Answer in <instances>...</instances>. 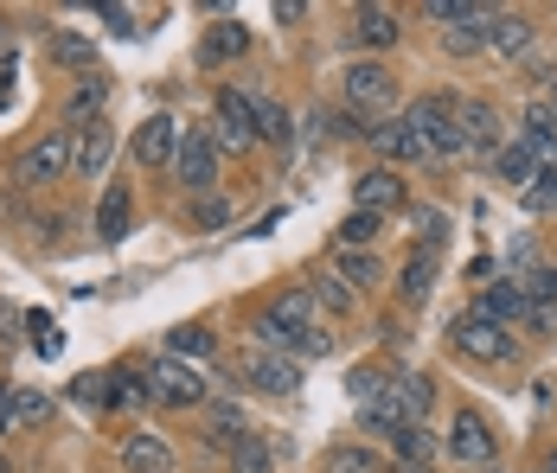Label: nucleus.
Here are the masks:
<instances>
[{
  "label": "nucleus",
  "mask_w": 557,
  "mask_h": 473,
  "mask_svg": "<svg viewBox=\"0 0 557 473\" xmlns=\"http://www.w3.org/2000/svg\"><path fill=\"white\" fill-rule=\"evenodd\" d=\"M71 160H77V128H46V135H33L13 154V186L20 192H46L58 179H71Z\"/></svg>",
  "instance_id": "1"
},
{
  "label": "nucleus",
  "mask_w": 557,
  "mask_h": 473,
  "mask_svg": "<svg viewBox=\"0 0 557 473\" xmlns=\"http://www.w3.org/2000/svg\"><path fill=\"white\" fill-rule=\"evenodd\" d=\"M443 455L461 461V468H494V461H500V435H494V422L481 416V410H455Z\"/></svg>",
  "instance_id": "2"
},
{
  "label": "nucleus",
  "mask_w": 557,
  "mask_h": 473,
  "mask_svg": "<svg viewBox=\"0 0 557 473\" xmlns=\"http://www.w3.org/2000/svg\"><path fill=\"white\" fill-rule=\"evenodd\" d=\"M257 109H263V97H250L237 84L219 90V128H212V141H219L224 154H250L257 148Z\"/></svg>",
  "instance_id": "3"
},
{
  "label": "nucleus",
  "mask_w": 557,
  "mask_h": 473,
  "mask_svg": "<svg viewBox=\"0 0 557 473\" xmlns=\"http://www.w3.org/2000/svg\"><path fill=\"white\" fill-rule=\"evenodd\" d=\"M339 90H346V109H359V115L397 103V77H391V64H379V58H352L346 77H339Z\"/></svg>",
  "instance_id": "4"
},
{
  "label": "nucleus",
  "mask_w": 557,
  "mask_h": 473,
  "mask_svg": "<svg viewBox=\"0 0 557 473\" xmlns=\"http://www.w3.org/2000/svg\"><path fill=\"white\" fill-rule=\"evenodd\" d=\"M168 173L186 186V192L206 199V192L219 186V141H212V128H186V141H180V154H173Z\"/></svg>",
  "instance_id": "5"
},
{
  "label": "nucleus",
  "mask_w": 557,
  "mask_h": 473,
  "mask_svg": "<svg viewBox=\"0 0 557 473\" xmlns=\"http://www.w3.org/2000/svg\"><path fill=\"white\" fill-rule=\"evenodd\" d=\"M148 390H154V403L161 410H206V384H199V371H186L180 359H154L148 365Z\"/></svg>",
  "instance_id": "6"
},
{
  "label": "nucleus",
  "mask_w": 557,
  "mask_h": 473,
  "mask_svg": "<svg viewBox=\"0 0 557 473\" xmlns=\"http://www.w3.org/2000/svg\"><path fill=\"white\" fill-rule=\"evenodd\" d=\"M244 384L263 390V397H295L308 377H301V359H288V352H250L244 359Z\"/></svg>",
  "instance_id": "7"
},
{
  "label": "nucleus",
  "mask_w": 557,
  "mask_h": 473,
  "mask_svg": "<svg viewBox=\"0 0 557 473\" xmlns=\"http://www.w3.org/2000/svg\"><path fill=\"white\" fill-rule=\"evenodd\" d=\"M404 206H410V192H404V173L397 166H372V173L352 179V211L385 217V211H404Z\"/></svg>",
  "instance_id": "8"
},
{
  "label": "nucleus",
  "mask_w": 557,
  "mask_h": 473,
  "mask_svg": "<svg viewBox=\"0 0 557 473\" xmlns=\"http://www.w3.org/2000/svg\"><path fill=\"white\" fill-rule=\"evenodd\" d=\"M455 346H461L468 359H481V365H506V359H512V339H506V326L481 320L474 308L455 320Z\"/></svg>",
  "instance_id": "9"
},
{
  "label": "nucleus",
  "mask_w": 557,
  "mask_h": 473,
  "mask_svg": "<svg viewBox=\"0 0 557 473\" xmlns=\"http://www.w3.org/2000/svg\"><path fill=\"white\" fill-rule=\"evenodd\" d=\"M180 141H186V128H180L173 115H148V122L135 128V160H141L148 173H161V166H173Z\"/></svg>",
  "instance_id": "10"
},
{
  "label": "nucleus",
  "mask_w": 557,
  "mask_h": 473,
  "mask_svg": "<svg viewBox=\"0 0 557 473\" xmlns=\"http://www.w3.org/2000/svg\"><path fill=\"white\" fill-rule=\"evenodd\" d=\"M461 135H468V154H500L506 148V122L487 97H461Z\"/></svg>",
  "instance_id": "11"
},
{
  "label": "nucleus",
  "mask_w": 557,
  "mask_h": 473,
  "mask_svg": "<svg viewBox=\"0 0 557 473\" xmlns=\"http://www.w3.org/2000/svg\"><path fill=\"white\" fill-rule=\"evenodd\" d=\"M397 39H404V13H391V7H352V46L391 52Z\"/></svg>",
  "instance_id": "12"
},
{
  "label": "nucleus",
  "mask_w": 557,
  "mask_h": 473,
  "mask_svg": "<svg viewBox=\"0 0 557 473\" xmlns=\"http://www.w3.org/2000/svg\"><path fill=\"white\" fill-rule=\"evenodd\" d=\"M122 473H173L168 435H154V428H135V435H122Z\"/></svg>",
  "instance_id": "13"
},
{
  "label": "nucleus",
  "mask_w": 557,
  "mask_h": 473,
  "mask_svg": "<svg viewBox=\"0 0 557 473\" xmlns=\"http://www.w3.org/2000/svg\"><path fill=\"white\" fill-rule=\"evenodd\" d=\"M430 403H436V384H430L423 371H410V377H391L385 410H391L397 422H423V416H430Z\"/></svg>",
  "instance_id": "14"
},
{
  "label": "nucleus",
  "mask_w": 557,
  "mask_h": 473,
  "mask_svg": "<svg viewBox=\"0 0 557 473\" xmlns=\"http://www.w3.org/2000/svg\"><path fill=\"white\" fill-rule=\"evenodd\" d=\"M372 148H379V160H385V166H410V160L430 154V148H423V135L410 128V115H397V122H379V128H372Z\"/></svg>",
  "instance_id": "15"
},
{
  "label": "nucleus",
  "mask_w": 557,
  "mask_h": 473,
  "mask_svg": "<svg viewBox=\"0 0 557 473\" xmlns=\"http://www.w3.org/2000/svg\"><path fill=\"white\" fill-rule=\"evenodd\" d=\"M250 52V26H237V20H219V26H206L199 33V64L206 71H219V64H231V58Z\"/></svg>",
  "instance_id": "16"
},
{
  "label": "nucleus",
  "mask_w": 557,
  "mask_h": 473,
  "mask_svg": "<svg viewBox=\"0 0 557 473\" xmlns=\"http://www.w3.org/2000/svg\"><path fill=\"white\" fill-rule=\"evenodd\" d=\"M487 52H500V58H519L525 46H532V13H506V7H494L487 13Z\"/></svg>",
  "instance_id": "17"
},
{
  "label": "nucleus",
  "mask_w": 557,
  "mask_h": 473,
  "mask_svg": "<svg viewBox=\"0 0 557 473\" xmlns=\"http://www.w3.org/2000/svg\"><path fill=\"white\" fill-rule=\"evenodd\" d=\"M103 103H110V77H103V71H90V77H77V84H71V97H64V122L90 128V122H103Z\"/></svg>",
  "instance_id": "18"
},
{
  "label": "nucleus",
  "mask_w": 557,
  "mask_h": 473,
  "mask_svg": "<svg viewBox=\"0 0 557 473\" xmlns=\"http://www.w3.org/2000/svg\"><path fill=\"white\" fill-rule=\"evenodd\" d=\"M474 314L494 320V326H512V320H525V288H519V275H506V282H487V288H481V301H474Z\"/></svg>",
  "instance_id": "19"
},
{
  "label": "nucleus",
  "mask_w": 557,
  "mask_h": 473,
  "mask_svg": "<svg viewBox=\"0 0 557 473\" xmlns=\"http://www.w3.org/2000/svg\"><path fill=\"white\" fill-rule=\"evenodd\" d=\"M263 314L276 320L288 339H301V333L314 326V295H308V288H282V295L270 301V308H263ZM288 352H295V346H288Z\"/></svg>",
  "instance_id": "20"
},
{
  "label": "nucleus",
  "mask_w": 557,
  "mask_h": 473,
  "mask_svg": "<svg viewBox=\"0 0 557 473\" xmlns=\"http://www.w3.org/2000/svg\"><path fill=\"white\" fill-rule=\"evenodd\" d=\"M494 173H500V179L512 186V192H525V186H532V179H539L545 166H539V154H532V148H525V141L512 135V141H506L500 154H494Z\"/></svg>",
  "instance_id": "21"
},
{
  "label": "nucleus",
  "mask_w": 557,
  "mask_h": 473,
  "mask_svg": "<svg viewBox=\"0 0 557 473\" xmlns=\"http://www.w3.org/2000/svg\"><path fill=\"white\" fill-rule=\"evenodd\" d=\"M110 128H103V122H90V128H77V160H71V173H77V179H97V173H103V166H110Z\"/></svg>",
  "instance_id": "22"
},
{
  "label": "nucleus",
  "mask_w": 557,
  "mask_h": 473,
  "mask_svg": "<svg viewBox=\"0 0 557 473\" xmlns=\"http://www.w3.org/2000/svg\"><path fill=\"white\" fill-rule=\"evenodd\" d=\"M487 13H494V7H468L455 26H443V52H448V58L481 52V46H487V39H481V33H487Z\"/></svg>",
  "instance_id": "23"
},
{
  "label": "nucleus",
  "mask_w": 557,
  "mask_h": 473,
  "mask_svg": "<svg viewBox=\"0 0 557 473\" xmlns=\"http://www.w3.org/2000/svg\"><path fill=\"white\" fill-rule=\"evenodd\" d=\"M224 461H231V473H276V448H270L257 428H244V435L231 441V455H224Z\"/></svg>",
  "instance_id": "24"
},
{
  "label": "nucleus",
  "mask_w": 557,
  "mask_h": 473,
  "mask_svg": "<svg viewBox=\"0 0 557 473\" xmlns=\"http://www.w3.org/2000/svg\"><path fill=\"white\" fill-rule=\"evenodd\" d=\"M430 288H436V250H417L410 269H404V282H397V301H404V308H423Z\"/></svg>",
  "instance_id": "25"
},
{
  "label": "nucleus",
  "mask_w": 557,
  "mask_h": 473,
  "mask_svg": "<svg viewBox=\"0 0 557 473\" xmlns=\"http://www.w3.org/2000/svg\"><path fill=\"white\" fill-rule=\"evenodd\" d=\"M97 237L103 244H122L128 237V186L115 179L110 192H103V206H97Z\"/></svg>",
  "instance_id": "26"
},
{
  "label": "nucleus",
  "mask_w": 557,
  "mask_h": 473,
  "mask_svg": "<svg viewBox=\"0 0 557 473\" xmlns=\"http://www.w3.org/2000/svg\"><path fill=\"white\" fill-rule=\"evenodd\" d=\"M334 275L352 288V295H359V288H372L385 269H379V257H372V250H334Z\"/></svg>",
  "instance_id": "27"
},
{
  "label": "nucleus",
  "mask_w": 557,
  "mask_h": 473,
  "mask_svg": "<svg viewBox=\"0 0 557 473\" xmlns=\"http://www.w3.org/2000/svg\"><path fill=\"white\" fill-rule=\"evenodd\" d=\"M321 473H385V461L372 448H359V441H339V448L321 455Z\"/></svg>",
  "instance_id": "28"
},
{
  "label": "nucleus",
  "mask_w": 557,
  "mask_h": 473,
  "mask_svg": "<svg viewBox=\"0 0 557 473\" xmlns=\"http://www.w3.org/2000/svg\"><path fill=\"white\" fill-rule=\"evenodd\" d=\"M212 352H219L212 326H173L168 333V359H212Z\"/></svg>",
  "instance_id": "29"
},
{
  "label": "nucleus",
  "mask_w": 557,
  "mask_h": 473,
  "mask_svg": "<svg viewBox=\"0 0 557 473\" xmlns=\"http://www.w3.org/2000/svg\"><path fill=\"white\" fill-rule=\"evenodd\" d=\"M46 58H52V64H64V71H84V77H90L97 46H90V39H77V33H58L52 46H46Z\"/></svg>",
  "instance_id": "30"
},
{
  "label": "nucleus",
  "mask_w": 557,
  "mask_h": 473,
  "mask_svg": "<svg viewBox=\"0 0 557 473\" xmlns=\"http://www.w3.org/2000/svg\"><path fill=\"white\" fill-rule=\"evenodd\" d=\"M334 244L339 250H372V244H379V217H372V211H346L339 231H334Z\"/></svg>",
  "instance_id": "31"
},
{
  "label": "nucleus",
  "mask_w": 557,
  "mask_h": 473,
  "mask_svg": "<svg viewBox=\"0 0 557 473\" xmlns=\"http://www.w3.org/2000/svg\"><path fill=\"white\" fill-rule=\"evenodd\" d=\"M385 390H391V377H385V371H372V365H359L352 377H346V397H352L359 410H372V403H385Z\"/></svg>",
  "instance_id": "32"
},
{
  "label": "nucleus",
  "mask_w": 557,
  "mask_h": 473,
  "mask_svg": "<svg viewBox=\"0 0 557 473\" xmlns=\"http://www.w3.org/2000/svg\"><path fill=\"white\" fill-rule=\"evenodd\" d=\"M519 206L532 211V217H557V166H545V173L519 192Z\"/></svg>",
  "instance_id": "33"
},
{
  "label": "nucleus",
  "mask_w": 557,
  "mask_h": 473,
  "mask_svg": "<svg viewBox=\"0 0 557 473\" xmlns=\"http://www.w3.org/2000/svg\"><path fill=\"white\" fill-rule=\"evenodd\" d=\"M257 141H263V148H288V109L270 103V97L257 109Z\"/></svg>",
  "instance_id": "34"
},
{
  "label": "nucleus",
  "mask_w": 557,
  "mask_h": 473,
  "mask_svg": "<svg viewBox=\"0 0 557 473\" xmlns=\"http://www.w3.org/2000/svg\"><path fill=\"white\" fill-rule=\"evenodd\" d=\"M314 308H327V314H352V288L339 282V275H314Z\"/></svg>",
  "instance_id": "35"
},
{
  "label": "nucleus",
  "mask_w": 557,
  "mask_h": 473,
  "mask_svg": "<svg viewBox=\"0 0 557 473\" xmlns=\"http://www.w3.org/2000/svg\"><path fill=\"white\" fill-rule=\"evenodd\" d=\"M391 455H397V461H423V455H430V428H423V422H404V428L391 435Z\"/></svg>",
  "instance_id": "36"
},
{
  "label": "nucleus",
  "mask_w": 557,
  "mask_h": 473,
  "mask_svg": "<svg viewBox=\"0 0 557 473\" xmlns=\"http://www.w3.org/2000/svg\"><path fill=\"white\" fill-rule=\"evenodd\" d=\"M519 288H525V301H545V308H557V263H539L532 275H519Z\"/></svg>",
  "instance_id": "37"
},
{
  "label": "nucleus",
  "mask_w": 557,
  "mask_h": 473,
  "mask_svg": "<svg viewBox=\"0 0 557 473\" xmlns=\"http://www.w3.org/2000/svg\"><path fill=\"white\" fill-rule=\"evenodd\" d=\"M224 224H231V206H224L219 192L193 199V231H224Z\"/></svg>",
  "instance_id": "38"
},
{
  "label": "nucleus",
  "mask_w": 557,
  "mask_h": 473,
  "mask_svg": "<svg viewBox=\"0 0 557 473\" xmlns=\"http://www.w3.org/2000/svg\"><path fill=\"white\" fill-rule=\"evenodd\" d=\"M327 352H334V333H321V326H308V333L295 339V352H288V359H327Z\"/></svg>",
  "instance_id": "39"
},
{
  "label": "nucleus",
  "mask_w": 557,
  "mask_h": 473,
  "mask_svg": "<svg viewBox=\"0 0 557 473\" xmlns=\"http://www.w3.org/2000/svg\"><path fill=\"white\" fill-rule=\"evenodd\" d=\"M13 403H20V422H26V428H33V422H52V397H39V390H20Z\"/></svg>",
  "instance_id": "40"
},
{
  "label": "nucleus",
  "mask_w": 557,
  "mask_h": 473,
  "mask_svg": "<svg viewBox=\"0 0 557 473\" xmlns=\"http://www.w3.org/2000/svg\"><path fill=\"white\" fill-rule=\"evenodd\" d=\"M410 217H417V237H423V250H436V244H443V237H448L443 211H410Z\"/></svg>",
  "instance_id": "41"
},
{
  "label": "nucleus",
  "mask_w": 557,
  "mask_h": 473,
  "mask_svg": "<svg viewBox=\"0 0 557 473\" xmlns=\"http://www.w3.org/2000/svg\"><path fill=\"white\" fill-rule=\"evenodd\" d=\"M26 326H33V352H46V359H52V352H58V326L46 314H33Z\"/></svg>",
  "instance_id": "42"
},
{
  "label": "nucleus",
  "mask_w": 557,
  "mask_h": 473,
  "mask_svg": "<svg viewBox=\"0 0 557 473\" xmlns=\"http://www.w3.org/2000/svg\"><path fill=\"white\" fill-rule=\"evenodd\" d=\"M525 326H532V333H557V308H545V301H525Z\"/></svg>",
  "instance_id": "43"
},
{
  "label": "nucleus",
  "mask_w": 557,
  "mask_h": 473,
  "mask_svg": "<svg viewBox=\"0 0 557 473\" xmlns=\"http://www.w3.org/2000/svg\"><path fill=\"white\" fill-rule=\"evenodd\" d=\"M13 397H20V390L0 377V435H7V428H20V403H13Z\"/></svg>",
  "instance_id": "44"
},
{
  "label": "nucleus",
  "mask_w": 557,
  "mask_h": 473,
  "mask_svg": "<svg viewBox=\"0 0 557 473\" xmlns=\"http://www.w3.org/2000/svg\"><path fill=\"white\" fill-rule=\"evenodd\" d=\"M397 473H436L430 461H397Z\"/></svg>",
  "instance_id": "45"
},
{
  "label": "nucleus",
  "mask_w": 557,
  "mask_h": 473,
  "mask_svg": "<svg viewBox=\"0 0 557 473\" xmlns=\"http://www.w3.org/2000/svg\"><path fill=\"white\" fill-rule=\"evenodd\" d=\"M7 39H13V33H7V20H0V46H7Z\"/></svg>",
  "instance_id": "46"
},
{
  "label": "nucleus",
  "mask_w": 557,
  "mask_h": 473,
  "mask_svg": "<svg viewBox=\"0 0 557 473\" xmlns=\"http://www.w3.org/2000/svg\"><path fill=\"white\" fill-rule=\"evenodd\" d=\"M0 473H7V455H0Z\"/></svg>",
  "instance_id": "47"
},
{
  "label": "nucleus",
  "mask_w": 557,
  "mask_h": 473,
  "mask_svg": "<svg viewBox=\"0 0 557 473\" xmlns=\"http://www.w3.org/2000/svg\"><path fill=\"white\" fill-rule=\"evenodd\" d=\"M481 473H500V468H481Z\"/></svg>",
  "instance_id": "48"
},
{
  "label": "nucleus",
  "mask_w": 557,
  "mask_h": 473,
  "mask_svg": "<svg viewBox=\"0 0 557 473\" xmlns=\"http://www.w3.org/2000/svg\"><path fill=\"white\" fill-rule=\"evenodd\" d=\"M552 473H557V461H552Z\"/></svg>",
  "instance_id": "49"
}]
</instances>
